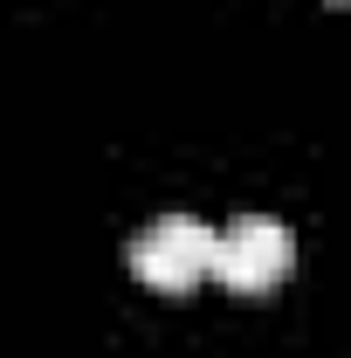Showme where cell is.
<instances>
[{"mask_svg": "<svg viewBox=\"0 0 351 358\" xmlns=\"http://www.w3.org/2000/svg\"><path fill=\"white\" fill-rule=\"evenodd\" d=\"M214 234L220 227L193 221V214H159L152 227H138L131 248H124V262L145 289H159V296H186V289H200L207 275H214Z\"/></svg>", "mask_w": 351, "mask_h": 358, "instance_id": "cell-1", "label": "cell"}, {"mask_svg": "<svg viewBox=\"0 0 351 358\" xmlns=\"http://www.w3.org/2000/svg\"><path fill=\"white\" fill-rule=\"evenodd\" d=\"M296 262V241L275 214H241L234 227L214 234V282L234 296H268Z\"/></svg>", "mask_w": 351, "mask_h": 358, "instance_id": "cell-2", "label": "cell"}]
</instances>
